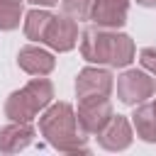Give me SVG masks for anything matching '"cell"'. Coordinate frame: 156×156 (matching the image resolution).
Returning <instances> with one entry per match:
<instances>
[{
	"mask_svg": "<svg viewBox=\"0 0 156 156\" xmlns=\"http://www.w3.org/2000/svg\"><path fill=\"white\" fill-rule=\"evenodd\" d=\"M134 41L129 34L105 27H88L80 34V56L88 63L95 66H112V68H127L134 61Z\"/></svg>",
	"mask_w": 156,
	"mask_h": 156,
	"instance_id": "6da1fadb",
	"label": "cell"
},
{
	"mask_svg": "<svg viewBox=\"0 0 156 156\" xmlns=\"http://www.w3.org/2000/svg\"><path fill=\"white\" fill-rule=\"evenodd\" d=\"M39 132L54 149L63 154H88V136L78 127L76 110L68 102L49 105L39 117Z\"/></svg>",
	"mask_w": 156,
	"mask_h": 156,
	"instance_id": "7a4b0ae2",
	"label": "cell"
},
{
	"mask_svg": "<svg viewBox=\"0 0 156 156\" xmlns=\"http://www.w3.org/2000/svg\"><path fill=\"white\" fill-rule=\"evenodd\" d=\"M51 100H54L51 80L44 76H34L20 90L10 93V98L5 100V115L10 117V122H34V117L41 110H46Z\"/></svg>",
	"mask_w": 156,
	"mask_h": 156,
	"instance_id": "3957f363",
	"label": "cell"
},
{
	"mask_svg": "<svg viewBox=\"0 0 156 156\" xmlns=\"http://www.w3.org/2000/svg\"><path fill=\"white\" fill-rule=\"evenodd\" d=\"M112 102L107 95H88V98H78V110H76V119L78 127L85 134L98 136L105 124L112 119Z\"/></svg>",
	"mask_w": 156,
	"mask_h": 156,
	"instance_id": "277c9868",
	"label": "cell"
},
{
	"mask_svg": "<svg viewBox=\"0 0 156 156\" xmlns=\"http://www.w3.org/2000/svg\"><path fill=\"white\" fill-rule=\"evenodd\" d=\"M154 90H156V83L149 76V71L127 68L117 78V98L124 105H139V102L154 98Z\"/></svg>",
	"mask_w": 156,
	"mask_h": 156,
	"instance_id": "5b68a950",
	"label": "cell"
},
{
	"mask_svg": "<svg viewBox=\"0 0 156 156\" xmlns=\"http://www.w3.org/2000/svg\"><path fill=\"white\" fill-rule=\"evenodd\" d=\"M44 44L54 51H71L78 44V24L68 15H56L46 29Z\"/></svg>",
	"mask_w": 156,
	"mask_h": 156,
	"instance_id": "8992f818",
	"label": "cell"
},
{
	"mask_svg": "<svg viewBox=\"0 0 156 156\" xmlns=\"http://www.w3.org/2000/svg\"><path fill=\"white\" fill-rule=\"evenodd\" d=\"M112 73L102 66H88L78 73L76 78V95L78 98H88V95H107L112 93Z\"/></svg>",
	"mask_w": 156,
	"mask_h": 156,
	"instance_id": "52a82bcc",
	"label": "cell"
},
{
	"mask_svg": "<svg viewBox=\"0 0 156 156\" xmlns=\"http://www.w3.org/2000/svg\"><path fill=\"white\" fill-rule=\"evenodd\" d=\"M132 124L124 115H112V119L105 124V129L98 134V144L107 151H124L132 144Z\"/></svg>",
	"mask_w": 156,
	"mask_h": 156,
	"instance_id": "ba28073f",
	"label": "cell"
},
{
	"mask_svg": "<svg viewBox=\"0 0 156 156\" xmlns=\"http://www.w3.org/2000/svg\"><path fill=\"white\" fill-rule=\"evenodd\" d=\"M129 0H95L90 22L105 29H119L127 22Z\"/></svg>",
	"mask_w": 156,
	"mask_h": 156,
	"instance_id": "9c48e42d",
	"label": "cell"
},
{
	"mask_svg": "<svg viewBox=\"0 0 156 156\" xmlns=\"http://www.w3.org/2000/svg\"><path fill=\"white\" fill-rule=\"evenodd\" d=\"M17 66L29 76H49L56 66V58H54L51 51L34 46V44H27L17 54Z\"/></svg>",
	"mask_w": 156,
	"mask_h": 156,
	"instance_id": "30bf717a",
	"label": "cell"
},
{
	"mask_svg": "<svg viewBox=\"0 0 156 156\" xmlns=\"http://www.w3.org/2000/svg\"><path fill=\"white\" fill-rule=\"evenodd\" d=\"M32 122H12L0 127V154H17L34 141Z\"/></svg>",
	"mask_w": 156,
	"mask_h": 156,
	"instance_id": "8fae6325",
	"label": "cell"
},
{
	"mask_svg": "<svg viewBox=\"0 0 156 156\" xmlns=\"http://www.w3.org/2000/svg\"><path fill=\"white\" fill-rule=\"evenodd\" d=\"M132 127L139 139H144L149 144L156 141V112H154L151 102H139V107L132 115Z\"/></svg>",
	"mask_w": 156,
	"mask_h": 156,
	"instance_id": "7c38bea8",
	"label": "cell"
},
{
	"mask_svg": "<svg viewBox=\"0 0 156 156\" xmlns=\"http://www.w3.org/2000/svg\"><path fill=\"white\" fill-rule=\"evenodd\" d=\"M51 20H54V15H51L49 10H41V7L29 10V12L24 15V37H27L29 41H44Z\"/></svg>",
	"mask_w": 156,
	"mask_h": 156,
	"instance_id": "4fadbf2b",
	"label": "cell"
},
{
	"mask_svg": "<svg viewBox=\"0 0 156 156\" xmlns=\"http://www.w3.org/2000/svg\"><path fill=\"white\" fill-rule=\"evenodd\" d=\"M22 2L24 0H0V29L2 32H12L20 27Z\"/></svg>",
	"mask_w": 156,
	"mask_h": 156,
	"instance_id": "5bb4252c",
	"label": "cell"
},
{
	"mask_svg": "<svg viewBox=\"0 0 156 156\" xmlns=\"http://www.w3.org/2000/svg\"><path fill=\"white\" fill-rule=\"evenodd\" d=\"M93 5H95V0H61V10H63V15L73 17L76 22L90 20V15H93Z\"/></svg>",
	"mask_w": 156,
	"mask_h": 156,
	"instance_id": "9a60e30c",
	"label": "cell"
},
{
	"mask_svg": "<svg viewBox=\"0 0 156 156\" xmlns=\"http://www.w3.org/2000/svg\"><path fill=\"white\" fill-rule=\"evenodd\" d=\"M139 63L144 71L149 73H156V46H146L139 51Z\"/></svg>",
	"mask_w": 156,
	"mask_h": 156,
	"instance_id": "2e32d148",
	"label": "cell"
},
{
	"mask_svg": "<svg viewBox=\"0 0 156 156\" xmlns=\"http://www.w3.org/2000/svg\"><path fill=\"white\" fill-rule=\"evenodd\" d=\"M32 5H37V7H54V5H58V0H29Z\"/></svg>",
	"mask_w": 156,
	"mask_h": 156,
	"instance_id": "e0dca14e",
	"label": "cell"
},
{
	"mask_svg": "<svg viewBox=\"0 0 156 156\" xmlns=\"http://www.w3.org/2000/svg\"><path fill=\"white\" fill-rule=\"evenodd\" d=\"M139 5H144V7H156V0H136Z\"/></svg>",
	"mask_w": 156,
	"mask_h": 156,
	"instance_id": "ac0fdd59",
	"label": "cell"
},
{
	"mask_svg": "<svg viewBox=\"0 0 156 156\" xmlns=\"http://www.w3.org/2000/svg\"><path fill=\"white\" fill-rule=\"evenodd\" d=\"M151 105H154V112H156V98H154V102H151Z\"/></svg>",
	"mask_w": 156,
	"mask_h": 156,
	"instance_id": "d6986e66",
	"label": "cell"
}]
</instances>
